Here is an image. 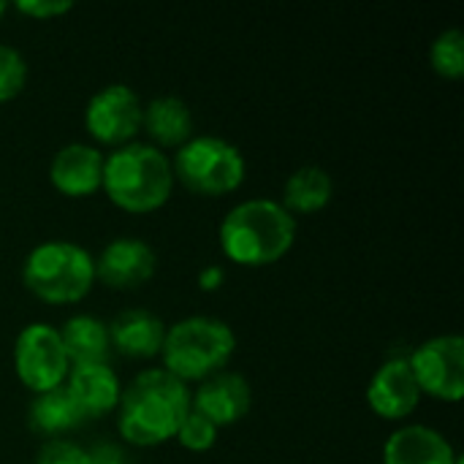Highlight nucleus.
<instances>
[{
	"label": "nucleus",
	"mask_w": 464,
	"mask_h": 464,
	"mask_svg": "<svg viewBox=\"0 0 464 464\" xmlns=\"http://www.w3.org/2000/svg\"><path fill=\"white\" fill-rule=\"evenodd\" d=\"M188 413V383L177 381L163 367H150L141 370L128 386H122V397L117 405V430L125 443L152 449L174 440Z\"/></svg>",
	"instance_id": "nucleus-1"
},
{
	"label": "nucleus",
	"mask_w": 464,
	"mask_h": 464,
	"mask_svg": "<svg viewBox=\"0 0 464 464\" xmlns=\"http://www.w3.org/2000/svg\"><path fill=\"white\" fill-rule=\"evenodd\" d=\"M223 256L237 266H272L296 242V218L275 198H245L234 204L218 228Z\"/></svg>",
	"instance_id": "nucleus-2"
},
{
	"label": "nucleus",
	"mask_w": 464,
	"mask_h": 464,
	"mask_svg": "<svg viewBox=\"0 0 464 464\" xmlns=\"http://www.w3.org/2000/svg\"><path fill=\"white\" fill-rule=\"evenodd\" d=\"M101 190L114 207L125 212H155L166 207L174 190L171 158L147 141L122 144L111 150L103 160Z\"/></svg>",
	"instance_id": "nucleus-3"
},
{
	"label": "nucleus",
	"mask_w": 464,
	"mask_h": 464,
	"mask_svg": "<svg viewBox=\"0 0 464 464\" xmlns=\"http://www.w3.org/2000/svg\"><path fill=\"white\" fill-rule=\"evenodd\" d=\"M237 351L234 329L215 315H188L166 326L160 362L182 383H201L226 370Z\"/></svg>",
	"instance_id": "nucleus-4"
},
{
	"label": "nucleus",
	"mask_w": 464,
	"mask_h": 464,
	"mask_svg": "<svg viewBox=\"0 0 464 464\" xmlns=\"http://www.w3.org/2000/svg\"><path fill=\"white\" fill-rule=\"evenodd\" d=\"M24 288L49 304H76L95 285V256L68 239H46L22 261Z\"/></svg>",
	"instance_id": "nucleus-5"
},
{
	"label": "nucleus",
	"mask_w": 464,
	"mask_h": 464,
	"mask_svg": "<svg viewBox=\"0 0 464 464\" xmlns=\"http://www.w3.org/2000/svg\"><path fill=\"white\" fill-rule=\"evenodd\" d=\"M174 182L196 196H226L242 188L247 160L242 150L223 136H193L171 158Z\"/></svg>",
	"instance_id": "nucleus-6"
},
{
	"label": "nucleus",
	"mask_w": 464,
	"mask_h": 464,
	"mask_svg": "<svg viewBox=\"0 0 464 464\" xmlns=\"http://www.w3.org/2000/svg\"><path fill=\"white\" fill-rule=\"evenodd\" d=\"M11 362L19 383L33 394L63 386L71 370L68 353L60 340V329L46 321H35L19 329Z\"/></svg>",
	"instance_id": "nucleus-7"
},
{
	"label": "nucleus",
	"mask_w": 464,
	"mask_h": 464,
	"mask_svg": "<svg viewBox=\"0 0 464 464\" xmlns=\"http://www.w3.org/2000/svg\"><path fill=\"white\" fill-rule=\"evenodd\" d=\"M141 111L144 101L133 87H128L125 82L103 84L98 92L90 95L84 106V130L95 144L117 150L136 141L141 130Z\"/></svg>",
	"instance_id": "nucleus-8"
},
{
	"label": "nucleus",
	"mask_w": 464,
	"mask_h": 464,
	"mask_svg": "<svg viewBox=\"0 0 464 464\" xmlns=\"http://www.w3.org/2000/svg\"><path fill=\"white\" fill-rule=\"evenodd\" d=\"M408 364L421 394L440 402H459L464 397V340L459 334L424 340L413 348Z\"/></svg>",
	"instance_id": "nucleus-9"
},
{
	"label": "nucleus",
	"mask_w": 464,
	"mask_h": 464,
	"mask_svg": "<svg viewBox=\"0 0 464 464\" xmlns=\"http://www.w3.org/2000/svg\"><path fill=\"white\" fill-rule=\"evenodd\" d=\"M158 256L139 237H114L95 256V280L114 291H136L155 277Z\"/></svg>",
	"instance_id": "nucleus-10"
},
{
	"label": "nucleus",
	"mask_w": 464,
	"mask_h": 464,
	"mask_svg": "<svg viewBox=\"0 0 464 464\" xmlns=\"http://www.w3.org/2000/svg\"><path fill=\"white\" fill-rule=\"evenodd\" d=\"M253 408V389L245 375L220 370L190 392V411L209 419L218 430L242 421Z\"/></svg>",
	"instance_id": "nucleus-11"
},
{
	"label": "nucleus",
	"mask_w": 464,
	"mask_h": 464,
	"mask_svg": "<svg viewBox=\"0 0 464 464\" xmlns=\"http://www.w3.org/2000/svg\"><path fill=\"white\" fill-rule=\"evenodd\" d=\"M421 402L419 383L411 372L408 356H394L383 362L367 383V405L378 419L402 421Z\"/></svg>",
	"instance_id": "nucleus-12"
},
{
	"label": "nucleus",
	"mask_w": 464,
	"mask_h": 464,
	"mask_svg": "<svg viewBox=\"0 0 464 464\" xmlns=\"http://www.w3.org/2000/svg\"><path fill=\"white\" fill-rule=\"evenodd\" d=\"M103 160L106 155L101 147L87 141H68L54 152L49 163V182L68 198H87L101 190Z\"/></svg>",
	"instance_id": "nucleus-13"
},
{
	"label": "nucleus",
	"mask_w": 464,
	"mask_h": 464,
	"mask_svg": "<svg viewBox=\"0 0 464 464\" xmlns=\"http://www.w3.org/2000/svg\"><path fill=\"white\" fill-rule=\"evenodd\" d=\"M63 386L84 419H103L114 413L122 397V383L109 362L73 364Z\"/></svg>",
	"instance_id": "nucleus-14"
},
{
	"label": "nucleus",
	"mask_w": 464,
	"mask_h": 464,
	"mask_svg": "<svg viewBox=\"0 0 464 464\" xmlns=\"http://www.w3.org/2000/svg\"><path fill=\"white\" fill-rule=\"evenodd\" d=\"M449 438L427 424H405L383 443V464H457Z\"/></svg>",
	"instance_id": "nucleus-15"
},
{
	"label": "nucleus",
	"mask_w": 464,
	"mask_h": 464,
	"mask_svg": "<svg viewBox=\"0 0 464 464\" xmlns=\"http://www.w3.org/2000/svg\"><path fill=\"white\" fill-rule=\"evenodd\" d=\"M166 324L144 307L122 310L109 321L111 351H117L125 359H155L160 356Z\"/></svg>",
	"instance_id": "nucleus-16"
},
{
	"label": "nucleus",
	"mask_w": 464,
	"mask_h": 464,
	"mask_svg": "<svg viewBox=\"0 0 464 464\" xmlns=\"http://www.w3.org/2000/svg\"><path fill=\"white\" fill-rule=\"evenodd\" d=\"M193 111L188 101L179 95H158L144 103L141 130L147 133V144L158 150H179L188 139H193Z\"/></svg>",
	"instance_id": "nucleus-17"
},
{
	"label": "nucleus",
	"mask_w": 464,
	"mask_h": 464,
	"mask_svg": "<svg viewBox=\"0 0 464 464\" xmlns=\"http://www.w3.org/2000/svg\"><path fill=\"white\" fill-rule=\"evenodd\" d=\"M60 340L68 353L71 367L73 364H98L109 362L111 356V343H109V324L101 321L98 315H71L60 326Z\"/></svg>",
	"instance_id": "nucleus-18"
},
{
	"label": "nucleus",
	"mask_w": 464,
	"mask_h": 464,
	"mask_svg": "<svg viewBox=\"0 0 464 464\" xmlns=\"http://www.w3.org/2000/svg\"><path fill=\"white\" fill-rule=\"evenodd\" d=\"M332 196H334L332 174L318 163H307L288 174V179L283 182L280 204L291 215H315L332 201Z\"/></svg>",
	"instance_id": "nucleus-19"
},
{
	"label": "nucleus",
	"mask_w": 464,
	"mask_h": 464,
	"mask_svg": "<svg viewBox=\"0 0 464 464\" xmlns=\"http://www.w3.org/2000/svg\"><path fill=\"white\" fill-rule=\"evenodd\" d=\"M27 421L38 435H44L49 440H57L60 435H65L71 430H79L87 419L82 416V411L76 408V402L71 400L65 386H57V389L41 392V394H35L30 400Z\"/></svg>",
	"instance_id": "nucleus-20"
},
{
	"label": "nucleus",
	"mask_w": 464,
	"mask_h": 464,
	"mask_svg": "<svg viewBox=\"0 0 464 464\" xmlns=\"http://www.w3.org/2000/svg\"><path fill=\"white\" fill-rule=\"evenodd\" d=\"M430 63L432 71L443 79L464 76V33L459 27H449L435 35L430 46Z\"/></svg>",
	"instance_id": "nucleus-21"
},
{
	"label": "nucleus",
	"mask_w": 464,
	"mask_h": 464,
	"mask_svg": "<svg viewBox=\"0 0 464 464\" xmlns=\"http://www.w3.org/2000/svg\"><path fill=\"white\" fill-rule=\"evenodd\" d=\"M27 73L30 68H27L24 54L16 46L0 41V103L14 101L24 90Z\"/></svg>",
	"instance_id": "nucleus-22"
},
{
	"label": "nucleus",
	"mask_w": 464,
	"mask_h": 464,
	"mask_svg": "<svg viewBox=\"0 0 464 464\" xmlns=\"http://www.w3.org/2000/svg\"><path fill=\"white\" fill-rule=\"evenodd\" d=\"M218 432H220V430H218L209 419H204L201 413L190 411V413L182 419V424H179L174 440H177L182 449L201 454V451H209V449L218 443Z\"/></svg>",
	"instance_id": "nucleus-23"
},
{
	"label": "nucleus",
	"mask_w": 464,
	"mask_h": 464,
	"mask_svg": "<svg viewBox=\"0 0 464 464\" xmlns=\"http://www.w3.org/2000/svg\"><path fill=\"white\" fill-rule=\"evenodd\" d=\"M35 464H90V457H87V449L57 438V440L44 443Z\"/></svg>",
	"instance_id": "nucleus-24"
},
{
	"label": "nucleus",
	"mask_w": 464,
	"mask_h": 464,
	"mask_svg": "<svg viewBox=\"0 0 464 464\" xmlns=\"http://www.w3.org/2000/svg\"><path fill=\"white\" fill-rule=\"evenodd\" d=\"M14 8L30 19H54V16H63L73 8V0H16Z\"/></svg>",
	"instance_id": "nucleus-25"
},
{
	"label": "nucleus",
	"mask_w": 464,
	"mask_h": 464,
	"mask_svg": "<svg viewBox=\"0 0 464 464\" xmlns=\"http://www.w3.org/2000/svg\"><path fill=\"white\" fill-rule=\"evenodd\" d=\"M90 464H130L125 451L111 443H98L95 449H87Z\"/></svg>",
	"instance_id": "nucleus-26"
},
{
	"label": "nucleus",
	"mask_w": 464,
	"mask_h": 464,
	"mask_svg": "<svg viewBox=\"0 0 464 464\" xmlns=\"http://www.w3.org/2000/svg\"><path fill=\"white\" fill-rule=\"evenodd\" d=\"M223 283H226V269H223L220 264H209V266H204V269L198 272V288L207 291V294L218 291Z\"/></svg>",
	"instance_id": "nucleus-27"
},
{
	"label": "nucleus",
	"mask_w": 464,
	"mask_h": 464,
	"mask_svg": "<svg viewBox=\"0 0 464 464\" xmlns=\"http://www.w3.org/2000/svg\"><path fill=\"white\" fill-rule=\"evenodd\" d=\"M8 11V3L5 0H0V19H3V14Z\"/></svg>",
	"instance_id": "nucleus-28"
}]
</instances>
